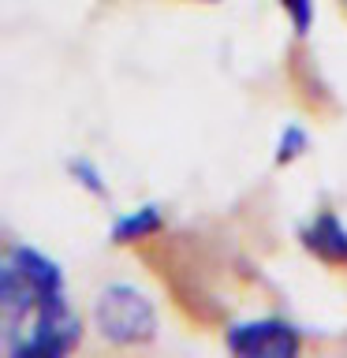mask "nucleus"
<instances>
[{"mask_svg": "<svg viewBox=\"0 0 347 358\" xmlns=\"http://www.w3.org/2000/svg\"><path fill=\"white\" fill-rule=\"evenodd\" d=\"M64 299H67L64 268L34 246L11 243L4 250V265H0V324H11L22 313L45 306V302H64Z\"/></svg>", "mask_w": 347, "mask_h": 358, "instance_id": "f257e3e1", "label": "nucleus"}, {"mask_svg": "<svg viewBox=\"0 0 347 358\" xmlns=\"http://www.w3.org/2000/svg\"><path fill=\"white\" fill-rule=\"evenodd\" d=\"M94 324L108 343L134 347L150 343L157 336V313L153 302L131 284H108L94 302Z\"/></svg>", "mask_w": 347, "mask_h": 358, "instance_id": "f03ea898", "label": "nucleus"}, {"mask_svg": "<svg viewBox=\"0 0 347 358\" xmlns=\"http://www.w3.org/2000/svg\"><path fill=\"white\" fill-rule=\"evenodd\" d=\"M302 336L295 324L280 317H257V321H239L228 329V351L235 355H254V358H288L299 355Z\"/></svg>", "mask_w": 347, "mask_h": 358, "instance_id": "7ed1b4c3", "label": "nucleus"}, {"mask_svg": "<svg viewBox=\"0 0 347 358\" xmlns=\"http://www.w3.org/2000/svg\"><path fill=\"white\" fill-rule=\"evenodd\" d=\"M299 235H302V246H306L318 262H325V265H347V228H344V220L336 217L332 209L318 213V217H313Z\"/></svg>", "mask_w": 347, "mask_h": 358, "instance_id": "20e7f679", "label": "nucleus"}, {"mask_svg": "<svg viewBox=\"0 0 347 358\" xmlns=\"http://www.w3.org/2000/svg\"><path fill=\"white\" fill-rule=\"evenodd\" d=\"M157 228H161V209H157V206H139V209L116 217L108 239L112 243H142V239H150Z\"/></svg>", "mask_w": 347, "mask_h": 358, "instance_id": "39448f33", "label": "nucleus"}, {"mask_svg": "<svg viewBox=\"0 0 347 358\" xmlns=\"http://www.w3.org/2000/svg\"><path fill=\"white\" fill-rule=\"evenodd\" d=\"M302 150H306V131H302L299 123H291V127L284 131V138H280L276 164H288V161H295V157H302Z\"/></svg>", "mask_w": 347, "mask_h": 358, "instance_id": "423d86ee", "label": "nucleus"}, {"mask_svg": "<svg viewBox=\"0 0 347 358\" xmlns=\"http://www.w3.org/2000/svg\"><path fill=\"white\" fill-rule=\"evenodd\" d=\"M280 8L288 11L295 34H310V27H313V0H280Z\"/></svg>", "mask_w": 347, "mask_h": 358, "instance_id": "0eeeda50", "label": "nucleus"}, {"mask_svg": "<svg viewBox=\"0 0 347 358\" xmlns=\"http://www.w3.org/2000/svg\"><path fill=\"white\" fill-rule=\"evenodd\" d=\"M71 172L78 176V183H83L86 190H94L97 198H105L108 194V187L101 183V176H97V168L90 164V161H71Z\"/></svg>", "mask_w": 347, "mask_h": 358, "instance_id": "6e6552de", "label": "nucleus"}, {"mask_svg": "<svg viewBox=\"0 0 347 358\" xmlns=\"http://www.w3.org/2000/svg\"><path fill=\"white\" fill-rule=\"evenodd\" d=\"M344 8H347V0H344Z\"/></svg>", "mask_w": 347, "mask_h": 358, "instance_id": "1a4fd4ad", "label": "nucleus"}]
</instances>
